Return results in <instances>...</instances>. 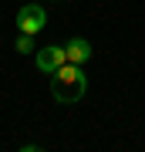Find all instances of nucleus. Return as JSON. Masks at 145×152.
Wrapping results in <instances>:
<instances>
[{"mask_svg":"<svg viewBox=\"0 0 145 152\" xmlns=\"http://www.w3.org/2000/svg\"><path fill=\"white\" fill-rule=\"evenodd\" d=\"M44 24H47V14H44L41 4H27L17 10V27H20V34H37Z\"/></svg>","mask_w":145,"mask_h":152,"instance_id":"f03ea898","label":"nucleus"},{"mask_svg":"<svg viewBox=\"0 0 145 152\" xmlns=\"http://www.w3.org/2000/svg\"><path fill=\"white\" fill-rule=\"evenodd\" d=\"M64 54H68L71 64H85V61L91 58V44H88L85 37H71V41L64 44Z\"/></svg>","mask_w":145,"mask_h":152,"instance_id":"20e7f679","label":"nucleus"},{"mask_svg":"<svg viewBox=\"0 0 145 152\" xmlns=\"http://www.w3.org/2000/svg\"><path fill=\"white\" fill-rule=\"evenodd\" d=\"M85 91H88V78L81 75V64L64 61V64L51 75V95H54V102L74 105V102H81V98H85Z\"/></svg>","mask_w":145,"mask_h":152,"instance_id":"f257e3e1","label":"nucleus"},{"mask_svg":"<svg viewBox=\"0 0 145 152\" xmlns=\"http://www.w3.org/2000/svg\"><path fill=\"white\" fill-rule=\"evenodd\" d=\"M34 61H37V68L44 71V75H54V71L68 61V54H64V48H54L51 44V48H41L37 54H34Z\"/></svg>","mask_w":145,"mask_h":152,"instance_id":"7ed1b4c3","label":"nucleus"},{"mask_svg":"<svg viewBox=\"0 0 145 152\" xmlns=\"http://www.w3.org/2000/svg\"><path fill=\"white\" fill-rule=\"evenodd\" d=\"M17 51H20V54H31L34 48H37V44H34V34H20V37H17V44H14Z\"/></svg>","mask_w":145,"mask_h":152,"instance_id":"39448f33","label":"nucleus"}]
</instances>
